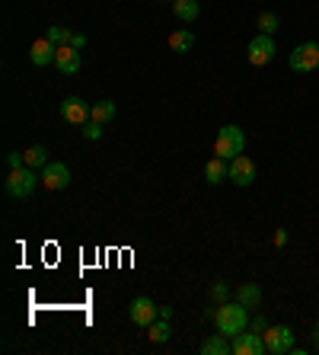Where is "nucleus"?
I'll list each match as a JSON object with an SVG mask.
<instances>
[{
  "mask_svg": "<svg viewBox=\"0 0 319 355\" xmlns=\"http://www.w3.org/2000/svg\"><path fill=\"white\" fill-rule=\"evenodd\" d=\"M214 323H217V333H224V336H237V333H243V330H249V310L246 304H239V301H224V304H217V314H214Z\"/></svg>",
  "mask_w": 319,
  "mask_h": 355,
  "instance_id": "obj_1",
  "label": "nucleus"
},
{
  "mask_svg": "<svg viewBox=\"0 0 319 355\" xmlns=\"http://www.w3.org/2000/svg\"><path fill=\"white\" fill-rule=\"evenodd\" d=\"M243 150H246V131L239 128V125H224L220 135H217V141H214V154L230 163V160L239 157Z\"/></svg>",
  "mask_w": 319,
  "mask_h": 355,
  "instance_id": "obj_2",
  "label": "nucleus"
},
{
  "mask_svg": "<svg viewBox=\"0 0 319 355\" xmlns=\"http://www.w3.org/2000/svg\"><path fill=\"white\" fill-rule=\"evenodd\" d=\"M38 183H42V176H36V170L19 167V170H10L3 189H7V196H13V198H29L32 192H36Z\"/></svg>",
  "mask_w": 319,
  "mask_h": 355,
  "instance_id": "obj_3",
  "label": "nucleus"
},
{
  "mask_svg": "<svg viewBox=\"0 0 319 355\" xmlns=\"http://www.w3.org/2000/svg\"><path fill=\"white\" fill-rule=\"evenodd\" d=\"M287 65H291L294 74H310V71H316L319 67V42H303V45H297L291 51V58H287Z\"/></svg>",
  "mask_w": 319,
  "mask_h": 355,
  "instance_id": "obj_4",
  "label": "nucleus"
},
{
  "mask_svg": "<svg viewBox=\"0 0 319 355\" xmlns=\"http://www.w3.org/2000/svg\"><path fill=\"white\" fill-rule=\"evenodd\" d=\"M265 346L272 355H284L294 349V330L287 323H274V327L265 330Z\"/></svg>",
  "mask_w": 319,
  "mask_h": 355,
  "instance_id": "obj_5",
  "label": "nucleus"
},
{
  "mask_svg": "<svg viewBox=\"0 0 319 355\" xmlns=\"http://www.w3.org/2000/svg\"><path fill=\"white\" fill-rule=\"evenodd\" d=\"M42 186H45L48 192H61V189L71 186V170H67V163H58V160L45 163V167H42Z\"/></svg>",
  "mask_w": 319,
  "mask_h": 355,
  "instance_id": "obj_6",
  "label": "nucleus"
},
{
  "mask_svg": "<svg viewBox=\"0 0 319 355\" xmlns=\"http://www.w3.org/2000/svg\"><path fill=\"white\" fill-rule=\"evenodd\" d=\"M246 58H249V65H252V67H265V65H268V61L274 58V38H272V36H262V32H259V36L249 42Z\"/></svg>",
  "mask_w": 319,
  "mask_h": 355,
  "instance_id": "obj_7",
  "label": "nucleus"
},
{
  "mask_svg": "<svg viewBox=\"0 0 319 355\" xmlns=\"http://www.w3.org/2000/svg\"><path fill=\"white\" fill-rule=\"evenodd\" d=\"M156 310H160V308H156L154 301L141 295V298L131 301V308H128V317H131V323H134V327L147 330V327H150V323L156 320Z\"/></svg>",
  "mask_w": 319,
  "mask_h": 355,
  "instance_id": "obj_8",
  "label": "nucleus"
},
{
  "mask_svg": "<svg viewBox=\"0 0 319 355\" xmlns=\"http://www.w3.org/2000/svg\"><path fill=\"white\" fill-rule=\"evenodd\" d=\"M233 352L237 355H265L268 346H265V333H252V330H243L233 336Z\"/></svg>",
  "mask_w": 319,
  "mask_h": 355,
  "instance_id": "obj_9",
  "label": "nucleus"
},
{
  "mask_svg": "<svg viewBox=\"0 0 319 355\" xmlns=\"http://www.w3.org/2000/svg\"><path fill=\"white\" fill-rule=\"evenodd\" d=\"M61 119L71 125H86L90 122V106L83 103L80 96H67L61 103Z\"/></svg>",
  "mask_w": 319,
  "mask_h": 355,
  "instance_id": "obj_10",
  "label": "nucleus"
},
{
  "mask_svg": "<svg viewBox=\"0 0 319 355\" xmlns=\"http://www.w3.org/2000/svg\"><path fill=\"white\" fill-rule=\"evenodd\" d=\"M230 179H233L237 186H252L255 183V163L246 154H239V157L230 160Z\"/></svg>",
  "mask_w": 319,
  "mask_h": 355,
  "instance_id": "obj_11",
  "label": "nucleus"
},
{
  "mask_svg": "<svg viewBox=\"0 0 319 355\" xmlns=\"http://www.w3.org/2000/svg\"><path fill=\"white\" fill-rule=\"evenodd\" d=\"M55 67L61 71L64 77H73L77 71H80V48H73V45H58Z\"/></svg>",
  "mask_w": 319,
  "mask_h": 355,
  "instance_id": "obj_12",
  "label": "nucleus"
},
{
  "mask_svg": "<svg viewBox=\"0 0 319 355\" xmlns=\"http://www.w3.org/2000/svg\"><path fill=\"white\" fill-rule=\"evenodd\" d=\"M55 55H58V45L55 42H48V38H36L32 48H29V61H32L36 67L55 65Z\"/></svg>",
  "mask_w": 319,
  "mask_h": 355,
  "instance_id": "obj_13",
  "label": "nucleus"
},
{
  "mask_svg": "<svg viewBox=\"0 0 319 355\" xmlns=\"http://www.w3.org/2000/svg\"><path fill=\"white\" fill-rule=\"evenodd\" d=\"M204 179H208L211 186H217V183L230 179V163L224 157H211L208 167H204Z\"/></svg>",
  "mask_w": 319,
  "mask_h": 355,
  "instance_id": "obj_14",
  "label": "nucleus"
},
{
  "mask_svg": "<svg viewBox=\"0 0 319 355\" xmlns=\"http://www.w3.org/2000/svg\"><path fill=\"white\" fill-rule=\"evenodd\" d=\"M227 352H233V343L224 333H214V336H208L201 343V355H227Z\"/></svg>",
  "mask_w": 319,
  "mask_h": 355,
  "instance_id": "obj_15",
  "label": "nucleus"
},
{
  "mask_svg": "<svg viewBox=\"0 0 319 355\" xmlns=\"http://www.w3.org/2000/svg\"><path fill=\"white\" fill-rule=\"evenodd\" d=\"M191 45H195V32H191V29H176L173 36H169V48H173L176 55L191 51Z\"/></svg>",
  "mask_w": 319,
  "mask_h": 355,
  "instance_id": "obj_16",
  "label": "nucleus"
},
{
  "mask_svg": "<svg viewBox=\"0 0 319 355\" xmlns=\"http://www.w3.org/2000/svg\"><path fill=\"white\" fill-rule=\"evenodd\" d=\"M237 301L246 304V308H259V304H262V288H259L255 282H246V285H239Z\"/></svg>",
  "mask_w": 319,
  "mask_h": 355,
  "instance_id": "obj_17",
  "label": "nucleus"
},
{
  "mask_svg": "<svg viewBox=\"0 0 319 355\" xmlns=\"http://www.w3.org/2000/svg\"><path fill=\"white\" fill-rule=\"evenodd\" d=\"M90 119L99 122V125H109L112 119H115V103L112 100H99V103L90 106Z\"/></svg>",
  "mask_w": 319,
  "mask_h": 355,
  "instance_id": "obj_18",
  "label": "nucleus"
},
{
  "mask_svg": "<svg viewBox=\"0 0 319 355\" xmlns=\"http://www.w3.org/2000/svg\"><path fill=\"white\" fill-rule=\"evenodd\" d=\"M173 13L182 19V23H195L201 7H198V0H173Z\"/></svg>",
  "mask_w": 319,
  "mask_h": 355,
  "instance_id": "obj_19",
  "label": "nucleus"
},
{
  "mask_svg": "<svg viewBox=\"0 0 319 355\" xmlns=\"http://www.w3.org/2000/svg\"><path fill=\"white\" fill-rule=\"evenodd\" d=\"M169 333H173V330H169V320H163V317H156L154 323L147 327V339H150V343H156V346H160V343H166V339H169Z\"/></svg>",
  "mask_w": 319,
  "mask_h": 355,
  "instance_id": "obj_20",
  "label": "nucleus"
},
{
  "mask_svg": "<svg viewBox=\"0 0 319 355\" xmlns=\"http://www.w3.org/2000/svg\"><path fill=\"white\" fill-rule=\"evenodd\" d=\"M255 26H259V32H262V36H274V32H278V26H281V19L274 16L272 10H265V13H259Z\"/></svg>",
  "mask_w": 319,
  "mask_h": 355,
  "instance_id": "obj_21",
  "label": "nucleus"
},
{
  "mask_svg": "<svg viewBox=\"0 0 319 355\" xmlns=\"http://www.w3.org/2000/svg\"><path fill=\"white\" fill-rule=\"evenodd\" d=\"M48 163V148H42V144H32V148L26 150V167L38 170Z\"/></svg>",
  "mask_w": 319,
  "mask_h": 355,
  "instance_id": "obj_22",
  "label": "nucleus"
},
{
  "mask_svg": "<svg viewBox=\"0 0 319 355\" xmlns=\"http://www.w3.org/2000/svg\"><path fill=\"white\" fill-rule=\"evenodd\" d=\"M45 38H48V42H55V45H67V42H71V29H64V26H48Z\"/></svg>",
  "mask_w": 319,
  "mask_h": 355,
  "instance_id": "obj_23",
  "label": "nucleus"
},
{
  "mask_svg": "<svg viewBox=\"0 0 319 355\" xmlns=\"http://www.w3.org/2000/svg\"><path fill=\"white\" fill-rule=\"evenodd\" d=\"M227 298H230V285L227 282H214V285H211V301H214V304H224Z\"/></svg>",
  "mask_w": 319,
  "mask_h": 355,
  "instance_id": "obj_24",
  "label": "nucleus"
},
{
  "mask_svg": "<svg viewBox=\"0 0 319 355\" xmlns=\"http://www.w3.org/2000/svg\"><path fill=\"white\" fill-rule=\"evenodd\" d=\"M83 138H90V141H99L102 138V125L99 122H86V125H83Z\"/></svg>",
  "mask_w": 319,
  "mask_h": 355,
  "instance_id": "obj_25",
  "label": "nucleus"
},
{
  "mask_svg": "<svg viewBox=\"0 0 319 355\" xmlns=\"http://www.w3.org/2000/svg\"><path fill=\"white\" fill-rule=\"evenodd\" d=\"M268 327H272V323H268V317H265V314H255V317L249 320V330H252V333H265Z\"/></svg>",
  "mask_w": 319,
  "mask_h": 355,
  "instance_id": "obj_26",
  "label": "nucleus"
},
{
  "mask_svg": "<svg viewBox=\"0 0 319 355\" xmlns=\"http://www.w3.org/2000/svg\"><path fill=\"white\" fill-rule=\"evenodd\" d=\"M7 167H10V170L26 167V150H23V154H19V150H13V154H7Z\"/></svg>",
  "mask_w": 319,
  "mask_h": 355,
  "instance_id": "obj_27",
  "label": "nucleus"
},
{
  "mask_svg": "<svg viewBox=\"0 0 319 355\" xmlns=\"http://www.w3.org/2000/svg\"><path fill=\"white\" fill-rule=\"evenodd\" d=\"M274 247H278V250H281V247H287V231H284V227H278V231H274Z\"/></svg>",
  "mask_w": 319,
  "mask_h": 355,
  "instance_id": "obj_28",
  "label": "nucleus"
},
{
  "mask_svg": "<svg viewBox=\"0 0 319 355\" xmlns=\"http://www.w3.org/2000/svg\"><path fill=\"white\" fill-rule=\"evenodd\" d=\"M67 45L83 48V45H86V36H83V32H71V42H67Z\"/></svg>",
  "mask_w": 319,
  "mask_h": 355,
  "instance_id": "obj_29",
  "label": "nucleus"
},
{
  "mask_svg": "<svg viewBox=\"0 0 319 355\" xmlns=\"http://www.w3.org/2000/svg\"><path fill=\"white\" fill-rule=\"evenodd\" d=\"M156 317H163V320H173V308H169V304H166V308H160V310H156Z\"/></svg>",
  "mask_w": 319,
  "mask_h": 355,
  "instance_id": "obj_30",
  "label": "nucleus"
},
{
  "mask_svg": "<svg viewBox=\"0 0 319 355\" xmlns=\"http://www.w3.org/2000/svg\"><path fill=\"white\" fill-rule=\"evenodd\" d=\"M313 343L319 346V323H316V330H313Z\"/></svg>",
  "mask_w": 319,
  "mask_h": 355,
  "instance_id": "obj_31",
  "label": "nucleus"
}]
</instances>
